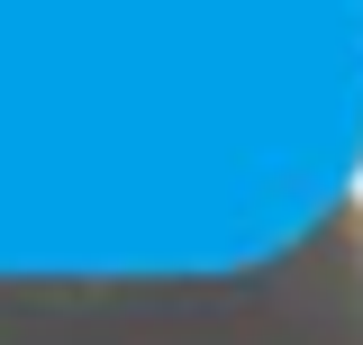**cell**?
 <instances>
[]
</instances>
